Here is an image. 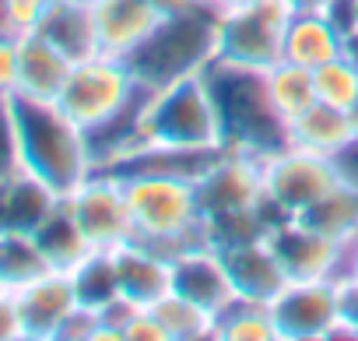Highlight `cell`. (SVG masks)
I'll return each instance as SVG.
<instances>
[{
    "instance_id": "1",
    "label": "cell",
    "mask_w": 358,
    "mask_h": 341,
    "mask_svg": "<svg viewBox=\"0 0 358 341\" xmlns=\"http://www.w3.org/2000/svg\"><path fill=\"white\" fill-rule=\"evenodd\" d=\"M11 102L22 137L25 173L36 176L53 194L67 197L78 183H85L95 173L88 134L57 102L25 99V95H11Z\"/></svg>"
},
{
    "instance_id": "2",
    "label": "cell",
    "mask_w": 358,
    "mask_h": 341,
    "mask_svg": "<svg viewBox=\"0 0 358 341\" xmlns=\"http://www.w3.org/2000/svg\"><path fill=\"white\" fill-rule=\"evenodd\" d=\"M127 190L134 239L176 257L187 246L204 243V208L197 197V180L172 173H116Z\"/></svg>"
},
{
    "instance_id": "3",
    "label": "cell",
    "mask_w": 358,
    "mask_h": 341,
    "mask_svg": "<svg viewBox=\"0 0 358 341\" xmlns=\"http://www.w3.org/2000/svg\"><path fill=\"white\" fill-rule=\"evenodd\" d=\"M141 144H165L187 151L225 148V123L208 71L162 85L141 109Z\"/></svg>"
},
{
    "instance_id": "4",
    "label": "cell",
    "mask_w": 358,
    "mask_h": 341,
    "mask_svg": "<svg viewBox=\"0 0 358 341\" xmlns=\"http://www.w3.org/2000/svg\"><path fill=\"white\" fill-rule=\"evenodd\" d=\"M222 123H225V144L250 151L257 158H267L281 151L288 141V120L274 109L264 71H246V67H229V64H211L208 67Z\"/></svg>"
},
{
    "instance_id": "5",
    "label": "cell",
    "mask_w": 358,
    "mask_h": 341,
    "mask_svg": "<svg viewBox=\"0 0 358 341\" xmlns=\"http://www.w3.org/2000/svg\"><path fill=\"white\" fill-rule=\"evenodd\" d=\"M215 50H218V11L201 8L190 15L162 18L151 39L127 64L134 67L137 81L155 92L179 78L208 71L215 64Z\"/></svg>"
},
{
    "instance_id": "6",
    "label": "cell",
    "mask_w": 358,
    "mask_h": 341,
    "mask_svg": "<svg viewBox=\"0 0 358 341\" xmlns=\"http://www.w3.org/2000/svg\"><path fill=\"white\" fill-rule=\"evenodd\" d=\"M151 88L137 81L134 67L120 57L95 53L88 60H78L67 74V85L57 99V106L85 130L95 134L109 127L113 120L127 116Z\"/></svg>"
},
{
    "instance_id": "7",
    "label": "cell",
    "mask_w": 358,
    "mask_h": 341,
    "mask_svg": "<svg viewBox=\"0 0 358 341\" xmlns=\"http://www.w3.org/2000/svg\"><path fill=\"white\" fill-rule=\"evenodd\" d=\"M341 183L344 176L337 158L306 151L299 144H285L281 151L264 158V197L285 218H299Z\"/></svg>"
},
{
    "instance_id": "8",
    "label": "cell",
    "mask_w": 358,
    "mask_h": 341,
    "mask_svg": "<svg viewBox=\"0 0 358 341\" xmlns=\"http://www.w3.org/2000/svg\"><path fill=\"white\" fill-rule=\"evenodd\" d=\"M285 0H264L253 8L218 11V50L215 64L246 67V71H267L281 60L285 46V25H288Z\"/></svg>"
},
{
    "instance_id": "9",
    "label": "cell",
    "mask_w": 358,
    "mask_h": 341,
    "mask_svg": "<svg viewBox=\"0 0 358 341\" xmlns=\"http://www.w3.org/2000/svg\"><path fill=\"white\" fill-rule=\"evenodd\" d=\"M64 201H67V208H71V215H74L78 229L85 232L92 250H116V246L134 239L127 190L113 169H95Z\"/></svg>"
},
{
    "instance_id": "10",
    "label": "cell",
    "mask_w": 358,
    "mask_h": 341,
    "mask_svg": "<svg viewBox=\"0 0 358 341\" xmlns=\"http://www.w3.org/2000/svg\"><path fill=\"white\" fill-rule=\"evenodd\" d=\"M197 197L204 215L257 208L264 201V158L229 144L218 148L215 158L204 165V173L197 176Z\"/></svg>"
},
{
    "instance_id": "11",
    "label": "cell",
    "mask_w": 358,
    "mask_h": 341,
    "mask_svg": "<svg viewBox=\"0 0 358 341\" xmlns=\"http://www.w3.org/2000/svg\"><path fill=\"white\" fill-rule=\"evenodd\" d=\"M271 309L281 341H327L337 323V278L288 281Z\"/></svg>"
},
{
    "instance_id": "12",
    "label": "cell",
    "mask_w": 358,
    "mask_h": 341,
    "mask_svg": "<svg viewBox=\"0 0 358 341\" xmlns=\"http://www.w3.org/2000/svg\"><path fill=\"white\" fill-rule=\"evenodd\" d=\"M271 246L278 250L285 271L292 281H313V278H341L344 274V253L348 243L313 229L302 218H281L271 229Z\"/></svg>"
},
{
    "instance_id": "13",
    "label": "cell",
    "mask_w": 358,
    "mask_h": 341,
    "mask_svg": "<svg viewBox=\"0 0 358 341\" xmlns=\"http://www.w3.org/2000/svg\"><path fill=\"white\" fill-rule=\"evenodd\" d=\"M172 292L194 299L197 306H204L215 316L239 299L236 295V285L229 278L225 257L218 250L204 246V243L187 246L183 253L172 257Z\"/></svg>"
},
{
    "instance_id": "14",
    "label": "cell",
    "mask_w": 358,
    "mask_h": 341,
    "mask_svg": "<svg viewBox=\"0 0 358 341\" xmlns=\"http://www.w3.org/2000/svg\"><path fill=\"white\" fill-rule=\"evenodd\" d=\"M18 299V313H22V327H25V341H57L64 320L81 306L74 281L67 271H50L39 281L25 285L22 292H15Z\"/></svg>"
},
{
    "instance_id": "15",
    "label": "cell",
    "mask_w": 358,
    "mask_h": 341,
    "mask_svg": "<svg viewBox=\"0 0 358 341\" xmlns=\"http://www.w3.org/2000/svg\"><path fill=\"white\" fill-rule=\"evenodd\" d=\"M162 25V15L148 0H95V29H99V53L130 60L151 32Z\"/></svg>"
},
{
    "instance_id": "16",
    "label": "cell",
    "mask_w": 358,
    "mask_h": 341,
    "mask_svg": "<svg viewBox=\"0 0 358 341\" xmlns=\"http://www.w3.org/2000/svg\"><path fill=\"white\" fill-rule=\"evenodd\" d=\"M71 67H74V60L67 53H60L46 36L25 32V36H18V92L15 95L57 102L67 85Z\"/></svg>"
},
{
    "instance_id": "17",
    "label": "cell",
    "mask_w": 358,
    "mask_h": 341,
    "mask_svg": "<svg viewBox=\"0 0 358 341\" xmlns=\"http://www.w3.org/2000/svg\"><path fill=\"white\" fill-rule=\"evenodd\" d=\"M225 257V267H229V278L236 285V295L243 299H257V302H274L281 295V288L292 281L278 250L271 246V236L267 239H257L250 246H239V250H229L222 253Z\"/></svg>"
},
{
    "instance_id": "18",
    "label": "cell",
    "mask_w": 358,
    "mask_h": 341,
    "mask_svg": "<svg viewBox=\"0 0 358 341\" xmlns=\"http://www.w3.org/2000/svg\"><path fill=\"white\" fill-rule=\"evenodd\" d=\"M120 292L137 306H155L165 292H172V257L130 239L113 250Z\"/></svg>"
},
{
    "instance_id": "19",
    "label": "cell",
    "mask_w": 358,
    "mask_h": 341,
    "mask_svg": "<svg viewBox=\"0 0 358 341\" xmlns=\"http://www.w3.org/2000/svg\"><path fill=\"white\" fill-rule=\"evenodd\" d=\"M344 53V29L323 11H292L285 25L281 60L316 71L320 64Z\"/></svg>"
},
{
    "instance_id": "20",
    "label": "cell",
    "mask_w": 358,
    "mask_h": 341,
    "mask_svg": "<svg viewBox=\"0 0 358 341\" xmlns=\"http://www.w3.org/2000/svg\"><path fill=\"white\" fill-rule=\"evenodd\" d=\"M46 36L60 53H67L74 64L99 53V29H95V0H57L46 11V18L36 29Z\"/></svg>"
},
{
    "instance_id": "21",
    "label": "cell",
    "mask_w": 358,
    "mask_h": 341,
    "mask_svg": "<svg viewBox=\"0 0 358 341\" xmlns=\"http://www.w3.org/2000/svg\"><path fill=\"white\" fill-rule=\"evenodd\" d=\"M288 141L306 148V151H316V155H327V158H341L358 141V134L351 127L348 109H337V106H327V102L316 99L306 113H299L288 123Z\"/></svg>"
},
{
    "instance_id": "22",
    "label": "cell",
    "mask_w": 358,
    "mask_h": 341,
    "mask_svg": "<svg viewBox=\"0 0 358 341\" xmlns=\"http://www.w3.org/2000/svg\"><path fill=\"white\" fill-rule=\"evenodd\" d=\"M50 271H53V264L46 260L32 229L0 225V288L22 292L25 285L39 281Z\"/></svg>"
},
{
    "instance_id": "23",
    "label": "cell",
    "mask_w": 358,
    "mask_h": 341,
    "mask_svg": "<svg viewBox=\"0 0 358 341\" xmlns=\"http://www.w3.org/2000/svg\"><path fill=\"white\" fill-rule=\"evenodd\" d=\"M32 232H36V239H39L46 260L53 264V271H67V274H71V271L92 253V246H88L85 232L78 229V222H74L67 201H60Z\"/></svg>"
},
{
    "instance_id": "24",
    "label": "cell",
    "mask_w": 358,
    "mask_h": 341,
    "mask_svg": "<svg viewBox=\"0 0 358 341\" xmlns=\"http://www.w3.org/2000/svg\"><path fill=\"white\" fill-rule=\"evenodd\" d=\"M211 341H281L278 320L271 302L257 299H236L215 316V337Z\"/></svg>"
},
{
    "instance_id": "25",
    "label": "cell",
    "mask_w": 358,
    "mask_h": 341,
    "mask_svg": "<svg viewBox=\"0 0 358 341\" xmlns=\"http://www.w3.org/2000/svg\"><path fill=\"white\" fill-rule=\"evenodd\" d=\"M264 85H267V95H271L274 109H278L288 123L316 102V81H313V71L302 67V64H292V60H278V64H271V67L264 71Z\"/></svg>"
},
{
    "instance_id": "26",
    "label": "cell",
    "mask_w": 358,
    "mask_h": 341,
    "mask_svg": "<svg viewBox=\"0 0 358 341\" xmlns=\"http://www.w3.org/2000/svg\"><path fill=\"white\" fill-rule=\"evenodd\" d=\"M71 281H74V292H78V302L88 306V309H106L109 302H116L123 292H120V274H116V260H113V250H92L74 271H71Z\"/></svg>"
},
{
    "instance_id": "27",
    "label": "cell",
    "mask_w": 358,
    "mask_h": 341,
    "mask_svg": "<svg viewBox=\"0 0 358 341\" xmlns=\"http://www.w3.org/2000/svg\"><path fill=\"white\" fill-rule=\"evenodd\" d=\"M151 313L162 320L169 341H211L215 337V313H208L204 306H197L194 299L179 295V292H165Z\"/></svg>"
},
{
    "instance_id": "28",
    "label": "cell",
    "mask_w": 358,
    "mask_h": 341,
    "mask_svg": "<svg viewBox=\"0 0 358 341\" xmlns=\"http://www.w3.org/2000/svg\"><path fill=\"white\" fill-rule=\"evenodd\" d=\"M302 222H309L313 229L341 239V243H351L358 236V187H351L348 180L330 190L323 201H316L309 211L299 215Z\"/></svg>"
},
{
    "instance_id": "29",
    "label": "cell",
    "mask_w": 358,
    "mask_h": 341,
    "mask_svg": "<svg viewBox=\"0 0 358 341\" xmlns=\"http://www.w3.org/2000/svg\"><path fill=\"white\" fill-rule=\"evenodd\" d=\"M313 81H316V99L327 102V106L351 109L358 102V64L348 60L344 53L320 64L313 71Z\"/></svg>"
},
{
    "instance_id": "30",
    "label": "cell",
    "mask_w": 358,
    "mask_h": 341,
    "mask_svg": "<svg viewBox=\"0 0 358 341\" xmlns=\"http://www.w3.org/2000/svg\"><path fill=\"white\" fill-rule=\"evenodd\" d=\"M18 176H25V158H22V137H18L15 102L8 95V99H0V187L15 183Z\"/></svg>"
},
{
    "instance_id": "31",
    "label": "cell",
    "mask_w": 358,
    "mask_h": 341,
    "mask_svg": "<svg viewBox=\"0 0 358 341\" xmlns=\"http://www.w3.org/2000/svg\"><path fill=\"white\" fill-rule=\"evenodd\" d=\"M330 337L358 341V281L355 278H337V323H334Z\"/></svg>"
},
{
    "instance_id": "32",
    "label": "cell",
    "mask_w": 358,
    "mask_h": 341,
    "mask_svg": "<svg viewBox=\"0 0 358 341\" xmlns=\"http://www.w3.org/2000/svg\"><path fill=\"white\" fill-rule=\"evenodd\" d=\"M53 4H57V0H4V11H8V22H11L15 36L36 32Z\"/></svg>"
},
{
    "instance_id": "33",
    "label": "cell",
    "mask_w": 358,
    "mask_h": 341,
    "mask_svg": "<svg viewBox=\"0 0 358 341\" xmlns=\"http://www.w3.org/2000/svg\"><path fill=\"white\" fill-rule=\"evenodd\" d=\"M18 92V36H0V99Z\"/></svg>"
},
{
    "instance_id": "34",
    "label": "cell",
    "mask_w": 358,
    "mask_h": 341,
    "mask_svg": "<svg viewBox=\"0 0 358 341\" xmlns=\"http://www.w3.org/2000/svg\"><path fill=\"white\" fill-rule=\"evenodd\" d=\"M123 341H169V334H165L162 320L151 313V306H141V309L130 316Z\"/></svg>"
},
{
    "instance_id": "35",
    "label": "cell",
    "mask_w": 358,
    "mask_h": 341,
    "mask_svg": "<svg viewBox=\"0 0 358 341\" xmlns=\"http://www.w3.org/2000/svg\"><path fill=\"white\" fill-rule=\"evenodd\" d=\"M0 341H25V327H22V313H18L15 292L0 295Z\"/></svg>"
},
{
    "instance_id": "36",
    "label": "cell",
    "mask_w": 358,
    "mask_h": 341,
    "mask_svg": "<svg viewBox=\"0 0 358 341\" xmlns=\"http://www.w3.org/2000/svg\"><path fill=\"white\" fill-rule=\"evenodd\" d=\"M148 4H151L162 18H172V15H190V11L211 8L208 0H148Z\"/></svg>"
},
{
    "instance_id": "37",
    "label": "cell",
    "mask_w": 358,
    "mask_h": 341,
    "mask_svg": "<svg viewBox=\"0 0 358 341\" xmlns=\"http://www.w3.org/2000/svg\"><path fill=\"white\" fill-rule=\"evenodd\" d=\"M337 165H341V176H344L351 187H358V141L337 158Z\"/></svg>"
},
{
    "instance_id": "38",
    "label": "cell",
    "mask_w": 358,
    "mask_h": 341,
    "mask_svg": "<svg viewBox=\"0 0 358 341\" xmlns=\"http://www.w3.org/2000/svg\"><path fill=\"white\" fill-rule=\"evenodd\" d=\"M285 8L288 11H330L334 8V0H285Z\"/></svg>"
},
{
    "instance_id": "39",
    "label": "cell",
    "mask_w": 358,
    "mask_h": 341,
    "mask_svg": "<svg viewBox=\"0 0 358 341\" xmlns=\"http://www.w3.org/2000/svg\"><path fill=\"white\" fill-rule=\"evenodd\" d=\"M341 278H355L358 281V236L348 243V253H344V274Z\"/></svg>"
},
{
    "instance_id": "40",
    "label": "cell",
    "mask_w": 358,
    "mask_h": 341,
    "mask_svg": "<svg viewBox=\"0 0 358 341\" xmlns=\"http://www.w3.org/2000/svg\"><path fill=\"white\" fill-rule=\"evenodd\" d=\"M215 11H236V8H253V4H264V0H208Z\"/></svg>"
},
{
    "instance_id": "41",
    "label": "cell",
    "mask_w": 358,
    "mask_h": 341,
    "mask_svg": "<svg viewBox=\"0 0 358 341\" xmlns=\"http://www.w3.org/2000/svg\"><path fill=\"white\" fill-rule=\"evenodd\" d=\"M344 57L358 64V29H351V32H344Z\"/></svg>"
},
{
    "instance_id": "42",
    "label": "cell",
    "mask_w": 358,
    "mask_h": 341,
    "mask_svg": "<svg viewBox=\"0 0 358 341\" xmlns=\"http://www.w3.org/2000/svg\"><path fill=\"white\" fill-rule=\"evenodd\" d=\"M0 36H15V29L8 22V11H4V0H0Z\"/></svg>"
},
{
    "instance_id": "43",
    "label": "cell",
    "mask_w": 358,
    "mask_h": 341,
    "mask_svg": "<svg viewBox=\"0 0 358 341\" xmlns=\"http://www.w3.org/2000/svg\"><path fill=\"white\" fill-rule=\"evenodd\" d=\"M348 116H351V127H355V134H358V102L348 109Z\"/></svg>"
},
{
    "instance_id": "44",
    "label": "cell",
    "mask_w": 358,
    "mask_h": 341,
    "mask_svg": "<svg viewBox=\"0 0 358 341\" xmlns=\"http://www.w3.org/2000/svg\"><path fill=\"white\" fill-rule=\"evenodd\" d=\"M0 295H4V288H0Z\"/></svg>"
}]
</instances>
